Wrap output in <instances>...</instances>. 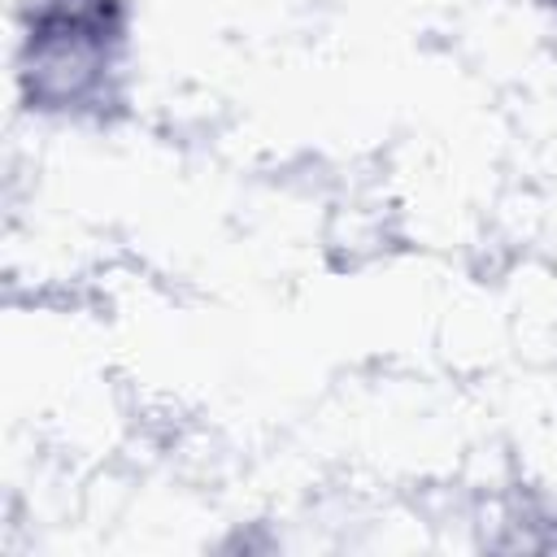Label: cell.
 <instances>
[{
    "instance_id": "6da1fadb",
    "label": "cell",
    "mask_w": 557,
    "mask_h": 557,
    "mask_svg": "<svg viewBox=\"0 0 557 557\" xmlns=\"http://www.w3.org/2000/svg\"><path fill=\"white\" fill-rule=\"evenodd\" d=\"M126 0H30L17 35V91L30 113L109 122L126 104Z\"/></svg>"
},
{
    "instance_id": "7a4b0ae2",
    "label": "cell",
    "mask_w": 557,
    "mask_h": 557,
    "mask_svg": "<svg viewBox=\"0 0 557 557\" xmlns=\"http://www.w3.org/2000/svg\"><path fill=\"white\" fill-rule=\"evenodd\" d=\"M553 4H557V0H553Z\"/></svg>"
}]
</instances>
